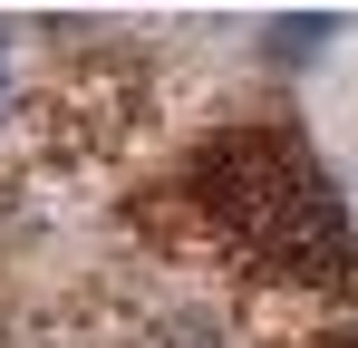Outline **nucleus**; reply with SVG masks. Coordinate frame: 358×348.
Wrapping results in <instances>:
<instances>
[{
    "instance_id": "obj_1",
    "label": "nucleus",
    "mask_w": 358,
    "mask_h": 348,
    "mask_svg": "<svg viewBox=\"0 0 358 348\" xmlns=\"http://www.w3.org/2000/svg\"><path fill=\"white\" fill-rule=\"evenodd\" d=\"M223 223H233L242 252H271V261L349 252V232H339V203H329L320 165H310L300 145H271V136L233 155V174H223Z\"/></svg>"
},
{
    "instance_id": "obj_2",
    "label": "nucleus",
    "mask_w": 358,
    "mask_h": 348,
    "mask_svg": "<svg viewBox=\"0 0 358 348\" xmlns=\"http://www.w3.org/2000/svg\"><path fill=\"white\" fill-rule=\"evenodd\" d=\"M0 97H10V49H0Z\"/></svg>"
}]
</instances>
